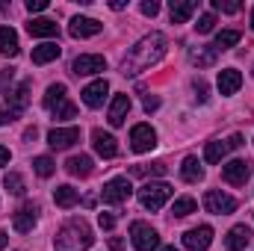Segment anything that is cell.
<instances>
[{
	"label": "cell",
	"instance_id": "cell-1",
	"mask_svg": "<svg viewBox=\"0 0 254 251\" xmlns=\"http://www.w3.org/2000/svg\"><path fill=\"white\" fill-rule=\"evenodd\" d=\"M166 51H169V39L163 33H148L145 39H139L127 51V57L122 60V74L125 77H136V74L148 71L151 65H157L166 57Z\"/></svg>",
	"mask_w": 254,
	"mask_h": 251
},
{
	"label": "cell",
	"instance_id": "cell-2",
	"mask_svg": "<svg viewBox=\"0 0 254 251\" xmlns=\"http://www.w3.org/2000/svg\"><path fill=\"white\" fill-rule=\"evenodd\" d=\"M95 243L92 228L86 225V219H68L54 237V249L57 251H86Z\"/></svg>",
	"mask_w": 254,
	"mask_h": 251
},
{
	"label": "cell",
	"instance_id": "cell-3",
	"mask_svg": "<svg viewBox=\"0 0 254 251\" xmlns=\"http://www.w3.org/2000/svg\"><path fill=\"white\" fill-rule=\"evenodd\" d=\"M172 192H175V189L169 187L166 181H151V184H145V187L139 189V204H142L145 210H160V207L172 198Z\"/></svg>",
	"mask_w": 254,
	"mask_h": 251
},
{
	"label": "cell",
	"instance_id": "cell-4",
	"mask_svg": "<svg viewBox=\"0 0 254 251\" xmlns=\"http://www.w3.org/2000/svg\"><path fill=\"white\" fill-rule=\"evenodd\" d=\"M130 243L136 251H157L160 249V234L148 222H133L130 225Z\"/></svg>",
	"mask_w": 254,
	"mask_h": 251
},
{
	"label": "cell",
	"instance_id": "cell-5",
	"mask_svg": "<svg viewBox=\"0 0 254 251\" xmlns=\"http://www.w3.org/2000/svg\"><path fill=\"white\" fill-rule=\"evenodd\" d=\"M30 89H33V83H30V80H21L15 89L6 92V113H9V119H18V116L27 110V104H30Z\"/></svg>",
	"mask_w": 254,
	"mask_h": 251
},
{
	"label": "cell",
	"instance_id": "cell-6",
	"mask_svg": "<svg viewBox=\"0 0 254 251\" xmlns=\"http://www.w3.org/2000/svg\"><path fill=\"white\" fill-rule=\"evenodd\" d=\"M204 210L213 213V216H231L237 210V198L228 195V192H219V189H210L204 195Z\"/></svg>",
	"mask_w": 254,
	"mask_h": 251
},
{
	"label": "cell",
	"instance_id": "cell-7",
	"mask_svg": "<svg viewBox=\"0 0 254 251\" xmlns=\"http://www.w3.org/2000/svg\"><path fill=\"white\" fill-rule=\"evenodd\" d=\"M130 195H133V187H130L127 178H113V181H107L104 189H101L104 204H125Z\"/></svg>",
	"mask_w": 254,
	"mask_h": 251
},
{
	"label": "cell",
	"instance_id": "cell-8",
	"mask_svg": "<svg viewBox=\"0 0 254 251\" xmlns=\"http://www.w3.org/2000/svg\"><path fill=\"white\" fill-rule=\"evenodd\" d=\"M240 145H243V136H240V133H234L231 139L207 142V148H204V160H207V163H222V160L228 157V151H234V148H240Z\"/></svg>",
	"mask_w": 254,
	"mask_h": 251
},
{
	"label": "cell",
	"instance_id": "cell-9",
	"mask_svg": "<svg viewBox=\"0 0 254 251\" xmlns=\"http://www.w3.org/2000/svg\"><path fill=\"white\" fill-rule=\"evenodd\" d=\"M154 145H157V133H154L151 125H136L130 130V148H133L136 154H145V151H151Z\"/></svg>",
	"mask_w": 254,
	"mask_h": 251
},
{
	"label": "cell",
	"instance_id": "cell-10",
	"mask_svg": "<svg viewBox=\"0 0 254 251\" xmlns=\"http://www.w3.org/2000/svg\"><path fill=\"white\" fill-rule=\"evenodd\" d=\"M71 71H74L77 77L101 74V71H107V60H104L101 54H83V57H77V60H74V65H71Z\"/></svg>",
	"mask_w": 254,
	"mask_h": 251
},
{
	"label": "cell",
	"instance_id": "cell-11",
	"mask_svg": "<svg viewBox=\"0 0 254 251\" xmlns=\"http://www.w3.org/2000/svg\"><path fill=\"white\" fill-rule=\"evenodd\" d=\"M249 175H252V163H246V160H231L222 166V178L231 187H243L249 181Z\"/></svg>",
	"mask_w": 254,
	"mask_h": 251
},
{
	"label": "cell",
	"instance_id": "cell-12",
	"mask_svg": "<svg viewBox=\"0 0 254 251\" xmlns=\"http://www.w3.org/2000/svg\"><path fill=\"white\" fill-rule=\"evenodd\" d=\"M213 243V228L210 225H201V228H192L184 234V249L190 251H207Z\"/></svg>",
	"mask_w": 254,
	"mask_h": 251
},
{
	"label": "cell",
	"instance_id": "cell-13",
	"mask_svg": "<svg viewBox=\"0 0 254 251\" xmlns=\"http://www.w3.org/2000/svg\"><path fill=\"white\" fill-rule=\"evenodd\" d=\"M74 142H80V127H54V130L48 133V145H51L54 151H65V148H71Z\"/></svg>",
	"mask_w": 254,
	"mask_h": 251
},
{
	"label": "cell",
	"instance_id": "cell-14",
	"mask_svg": "<svg viewBox=\"0 0 254 251\" xmlns=\"http://www.w3.org/2000/svg\"><path fill=\"white\" fill-rule=\"evenodd\" d=\"M36 222H39V204H24V207L12 216V228H15L18 234H30V231L36 228Z\"/></svg>",
	"mask_w": 254,
	"mask_h": 251
},
{
	"label": "cell",
	"instance_id": "cell-15",
	"mask_svg": "<svg viewBox=\"0 0 254 251\" xmlns=\"http://www.w3.org/2000/svg\"><path fill=\"white\" fill-rule=\"evenodd\" d=\"M101 30H104L101 21H95V18H83V15L71 18V27H68V33H71L74 39H92V36H98Z\"/></svg>",
	"mask_w": 254,
	"mask_h": 251
},
{
	"label": "cell",
	"instance_id": "cell-16",
	"mask_svg": "<svg viewBox=\"0 0 254 251\" xmlns=\"http://www.w3.org/2000/svg\"><path fill=\"white\" fill-rule=\"evenodd\" d=\"M92 148L104 157V160H113V157H119V145H116V136L113 133H104L101 127L98 130H92Z\"/></svg>",
	"mask_w": 254,
	"mask_h": 251
},
{
	"label": "cell",
	"instance_id": "cell-17",
	"mask_svg": "<svg viewBox=\"0 0 254 251\" xmlns=\"http://www.w3.org/2000/svg\"><path fill=\"white\" fill-rule=\"evenodd\" d=\"M107 95H110V83L107 80H95V83H89L86 89H83V104L86 107H92V110H98L104 101H107Z\"/></svg>",
	"mask_w": 254,
	"mask_h": 251
},
{
	"label": "cell",
	"instance_id": "cell-18",
	"mask_svg": "<svg viewBox=\"0 0 254 251\" xmlns=\"http://www.w3.org/2000/svg\"><path fill=\"white\" fill-rule=\"evenodd\" d=\"M252 243V228L249 225H234L225 237V249L228 251H243L246 246Z\"/></svg>",
	"mask_w": 254,
	"mask_h": 251
},
{
	"label": "cell",
	"instance_id": "cell-19",
	"mask_svg": "<svg viewBox=\"0 0 254 251\" xmlns=\"http://www.w3.org/2000/svg\"><path fill=\"white\" fill-rule=\"evenodd\" d=\"M127 113H130V95L127 92H122V95H116L113 98V104H110V125L113 127H122L125 125V119H127Z\"/></svg>",
	"mask_w": 254,
	"mask_h": 251
},
{
	"label": "cell",
	"instance_id": "cell-20",
	"mask_svg": "<svg viewBox=\"0 0 254 251\" xmlns=\"http://www.w3.org/2000/svg\"><path fill=\"white\" fill-rule=\"evenodd\" d=\"M190 60H192V65H198V71L201 68H213L216 60H219V51L213 45H198V48L190 51Z\"/></svg>",
	"mask_w": 254,
	"mask_h": 251
},
{
	"label": "cell",
	"instance_id": "cell-21",
	"mask_svg": "<svg viewBox=\"0 0 254 251\" xmlns=\"http://www.w3.org/2000/svg\"><path fill=\"white\" fill-rule=\"evenodd\" d=\"M240 86H243V74H240L237 68L219 71V92H222V95H237Z\"/></svg>",
	"mask_w": 254,
	"mask_h": 251
},
{
	"label": "cell",
	"instance_id": "cell-22",
	"mask_svg": "<svg viewBox=\"0 0 254 251\" xmlns=\"http://www.w3.org/2000/svg\"><path fill=\"white\" fill-rule=\"evenodd\" d=\"M60 54H63V48H60L57 42H45V45L33 48V65H48V63H54V60H60Z\"/></svg>",
	"mask_w": 254,
	"mask_h": 251
},
{
	"label": "cell",
	"instance_id": "cell-23",
	"mask_svg": "<svg viewBox=\"0 0 254 251\" xmlns=\"http://www.w3.org/2000/svg\"><path fill=\"white\" fill-rule=\"evenodd\" d=\"M57 21H51V18H33L30 24H27V33L30 36H36V39H48V36H57Z\"/></svg>",
	"mask_w": 254,
	"mask_h": 251
},
{
	"label": "cell",
	"instance_id": "cell-24",
	"mask_svg": "<svg viewBox=\"0 0 254 251\" xmlns=\"http://www.w3.org/2000/svg\"><path fill=\"white\" fill-rule=\"evenodd\" d=\"M92 169H95V163H92V157H86V154L71 157V160L65 163V172H68V175H74V178H89V175H92Z\"/></svg>",
	"mask_w": 254,
	"mask_h": 251
},
{
	"label": "cell",
	"instance_id": "cell-25",
	"mask_svg": "<svg viewBox=\"0 0 254 251\" xmlns=\"http://www.w3.org/2000/svg\"><path fill=\"white\" fill-rule=\"evenodd\" d=\"M169 12H172V24H187L195 12V0H172Z\"/></svg>",
	"mask_w": 254,
	"mask_h": 251
},
{
	"label": "cell",
	"instance_id": "cell-26",
	"mask_svg": "<svg viewBox=\"0 0 254 251\" xmlns=\"http://www.w3.org/2000/svg\"><path fill=\"white\" fill-rule=\"evenodd\" d=\"M18 51H21V48H18V33L3 24V27H0V54H3V57H18Z\"/></svg>",
	"mask_w": 254,
	"mask_h": 251
},
{
	"label": "cell",
	"instance_id": "cell-27",
	"mask_svg": "<svg viewBox=\"0 0 254 251\" xmlns=\"http://www.w3.org/2000/svg\"><path fill=\"white\" fill-rule=\"evenodd\" d=\"M181 178H184L187 184H198V181H204V166L198 163V157H187V160H184V166H181Z\"/></svg>",
	"mask_w": 254,
	"mask_h": 251
},
{
	"label": "cell",
	"instance_id": "cell-28",
	"mask_svg": "<svg viewBox=\"0 0 254 251\" xmlns=\"http://www.w3.org/2000/svg\"><path fill=\"white\" fill-rule=\"evenodd\" d=\"M54 201H57V207L71 210V207L80 201V192H77L74 187H68V184H65V187H57V189H54Z\"/></svg>",
	"mask_w": 254,
	"mask_h": 251
},
{
	"label": "cell",
	"instance_id": "cell-29",
	"mask_svg": "<svg viewBox=\"0 0 254 251\" xmlns=\"http://www.w3.org/2000/svg\"><path fill=\"white\" fill-rule=\"evenodd\" d=\"M240 39H243V33L240 30H222L219 36H216V51H228V48H234V45H240Z\"/></svg>",
	"mask_w": 254,
	"mask_h": 251
},
{
	"label": "cell",
	"instance_id": "cell-30",
	"mask_svg": "<svg viewBox=\"0 0 254 251\" xmlns=\"http://www.w3.org/2000/svg\"><path fill=\"white\" fill-rule=\"evenodd\" d=\"M65 92H68V89H65V83H54V86H48V92H45V107H48V110H54L60 101L68 98Z\"/></svg>",
	"mask_w": 254,
	"mask_h": 251
},
{
	"label": "cell",
	"instance_id": "cell-31",
	"mask_svg": "<svg viewBox=\"0 0 254 251\" xmlns=\"http://www.w3.org/2000/svg\"><path fill=\"white\" fill-rule=\"evenodd\" d=\"M195 198L192 195H184V198H175V204H172V213L178 216V219H184V216H190V213H195Z\"/></svg>",
	"mask_w": 254,
	"mask_h": 251
},
{
	"label": "cell",
	"instance_id": "cell-32",
	"mask_svg": "<svg viewBox=\"0 0 254 251\" xmlns=\"http://www.w3.org/2000/svg\"><path fill=\"white\" fill-rule=\"evenodd\" d=\"M51 113H54V119H57V122H68V119H77V107H74V104H71L68 98H65V101H60V104H57V107H54Z\"/></svg>",
	"mask_w": 254,
	"mask_h": 251
},
{
	"label": "cell",
	"instance_id": "cell-33",
	"mask_svg": "<svg viewBox=\"0 0 254 251\" xmlns=\"http://www.w3.org/2000/svg\"><path fill=\"white\" fill-rule=\"evenodd\" d=\"M33 169H36L39 178H51V175L57 172V163H54L51 157H36V160H33Z\"/></svg>",
	"mask_w": 254,
	"mask_h": 251
},
{
	"label": "cell",
	"instance_id": "cell-34",
	"mask_svg": "<svg viewBox=\"0 0 254 251\" xmlns=\"http://www.w3.org/2000/svg\"><path fill=\"white\" fill-rule=\"evenodd\" d=\"M3 187L9 189L12 195H24V192H27V187H24V178H21L18 172H9V175L3 178Z\"/></svg>",
	"mask_w": 254,
	"mask_h": 251
},
{
	"label": "cell",
	"instance_id": "cell-35",
	"mask_svg": "<svg viewBox=\"0 0 254 251\" xmlns=\"http://www.w3.org/2000/svg\"><path fill=\"white\" fill-rule=\"evenodd\" d=\"M169 172V166L166 163H154V166H133V175H166Z\"/></svg>",
	"mask_w": 254,
	"mask_h": 251
},
{
	"label": "cell",
	"instance_id": "cell-36",
	"mask_svg": "<svg viewBox=\"0 0 254 251\" xmlns=\"http://www.w3.org/2000/svg\"><path fill=\"white\" fill-rule=\"evenodd\" d=\"M213 9L234 15V12H240V9H243V3H240V0H213Z\"/></svg>",
	"mask_w": 254,
	"mask_h": 251
},
{
	"label": "cell",
	"instance_id": "cell-37",
	"mask_svg": "<svg viewBox=\"0 0 254 251\" xmlns=\"http://www.w3.org/2000/svg\"><path fill=\"white\" fill-rule=\"evenodd\" d=\"M213 27H216V15L213 12H207V15H201L198 18V24H195V30L204 36V33H213Z\"/></svg>",
	"mask_w": 254,
	"mask_h": 251
},
{
	"label": "cell",
	"instance_id": "cell-38",
	"mask_svg": "<svg viewBox=\"0 0 254 251\" xmlns=\"http://www.w3.org/2000/svg\"><path fill=\"white\" fill-rule=\"evenodd\" d=\"M98 225H101L104 231H113V228H116V216H113V213H101V216H98Z\"/></svg>",
	"mask_w": 254,
	"mask_h": 251
},
{
	"label": "cell",
	"instance_id": "cell-39",
	"mask_svg": "<svg viewBox=\"0 0 254 251\" xmlns=\"http://www.w3.org/2000/svg\"><path fill=\"white\" fill-rule=\"evenodd\" d=\"M157 12H160V3H157V0H145V3H142V15H148V18H154Z\"/></svg>",
	"mask_w": 254,
	"mask_h": 251
},
{
	"label": "cell",
	"instance_id": "cell-40",
	"mask_svg": "<svg viewBox=\"0 0 254 251\" xmlns=\"http://www.w3.org/2000/svg\"><path fill=\"white\" fill-rule=\"evenodd\" d=\"M195 92H198V95H195V98H198V101H201V104H204V101H207V98H210V95H207V83H204V80H201V77H198V80H195Z\"/></svg>",
	"mask_w": 254,
	"mask_h": 251
},
{
	"label": "cell",
	"instance_id": "cell-41",
	"mask_svg": "<svg viewBox=\"0 0 254 251\" xmlns=\"http://www.w3.org/2000/svg\"><path fill=\"white\" fill-rule=\"evenodd\" d=\"M48 6H51L48 0H27V9H30V12H45Z\"/></svg>",
	"mask_w": 254,
	"mask_h": 251
},
{
	"label": "cell",
	"instance_id": "cell-42",
	"mask_svg": "<svg viewBox=\"0 0 254 251\" xmlns=\"http://www.w3.org/2000/svg\"><path fill=\"white\" fill-rule=\"evenodd\" d=\"M12 74H15V71H12V68H6V71H3V74H0V95H6V92H9V89H6V83H9V80H12Z\"/></svg>",
	"mask_w": 254,
	"mask_h": 251
},
{
	"label": "cell",
	"instance_id": "cell-43",
	"mask_svg": "<svg viewBox=\"0 0 254 251\" xmlns=\"http://www.w3.org/2000/svg\"><path fill=\"white\" fill-rule=\"evenodd\" d=\"M110 249L113 251H125V240H122V237H110Z\"/></svg>",
	"mask_w": 254,
	"mask_h": 251
},
{
	"label": "cell",
	"instance_id": "cell-44",
	"mask_svg": "<svg viewBox=\"0 0 254 251\" xmlns=\"http://www.w3.org/2000/svg\"><path fill=\"white\" fill-rule=\"evenodd\" d=\"M160 107V98H145V113H154Z\"/></svg>",
	"mask_w": 254,
	"mask_h": 251
},
{
	"label": "cell",
	"instance_id": "cell-45",
	"mask_svg": "<svg viewBox=\"0 0 254 251\" xmlns=\"http://www.w3.org/2000/svg\"><path fill=\"white\" fill-rule=\"evenodd\" d=\"M9 157H12V154H9V148H3V145H0V166H6V163H9Z\"/></svg>",
	"mask_w": 254,
	"mask_h": 251
},
{
	"label": "cell",
	"instance_id": "cell-46",
	"mask_svg": "<svg viewBox=\"0 0 254 251\" xmlns=\"http://www.w3.org/2000/svg\"><path fill=\"white\" fill-rule=\"evenodd\" d=\"M36 136H39V130H36V127H30V130H27V133H24V139H27V142H33V139H36Z\"/></svg>",
	"mask_w": 254,
	"mask_h": 251
},
{
	"label": "cell",
	"instance_id": "cell-47",
	"mask_svg": "<svg viewBox=\"0 0 254 251\" xmlns=\"http://www.w3.org/2000/svg\"><path fill=\"white\" fill-rule=\"evenodd\" d=\"M127 3L125 0H113V3H110V9H116V12H122V9H125Z\"/></svg>",
	"mask_w": 254,
	"mask_h": 251
},
{
	"label": "cell",
	"instance_id": "cell-48",
	"mask_svg": "<svg viewBox=\"0 0 254 251\" xmlns=\"http://www.w3.org/2000/svg\"><path fill=\"white\" fill-rule=\"evenodd\" d=\"M9 122H12V119H9V113H6V110H0V127L9 125Z\"/></svg>",
	"mask_w": 254,
	"mask_h": 251
},
{
	"label": "cell",
	"instance_id": "cell-49",
	"mask_svg": "<svg viewBox=\"0 0 254 251\" xmlns=\"http://www.w3.org/2000/svg\"><path fill=\"white\" fill-rule=\"evenodd\" d=\"M6 243H9V237H6V234L0 231V249H6Z\"/></svg>",
	"mask_w": 254,
	"mask_h": 251
},
{
	"label": "cell",
	"instance_id": "cell-50",
	"mask_svg": "<svg viewBox=\"0 0 254 251\" xmlns=\"http://www.w3.org/2000/svg\"><path fill=\"white\" fill-rule=\"evenodd\" d=\"M160 251H178V249L175 246H166V249H160Z\"/></svg>",
	"mask_w": 254,
	"mask_h": 251
},
{
	"label": "cell",
	"instance_id": "cell-51",
	"mask_svg": "<svg viewBox=\"0 0 254 251\" xmlns=\"http://www.w3.org/2000/svg\"><path fill=\"white\" fill-rule=\"evenodd\" d=\"M252 30H254V6H252Z\"/></svg>",
	"mask_w": 254,
	"mask_h": 251
}]
</instances>
